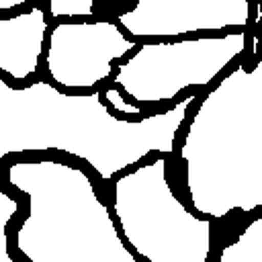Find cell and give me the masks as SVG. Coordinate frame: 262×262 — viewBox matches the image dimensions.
I'll use <instances>...</instances> for the list:
<instances>
[{
    "label": "cell",
    "instance_id": "1",
    "mask_svg": "<svg viewBox=\"0 0 262 262\" xmlns=\"http://www.w3.org/2000/svg\"><path fill=\"white\" fill-rule=\"evenodd\" d=\"M196 98L190 92L164 111L123 119L98 90L68 94L45 80L12 86L0 74V162L14 154L55 149L86 162L108 182L147 156H172Z\"/></svg>",
    "mask_w": 262,
    "mask_h": 262
},
{
    "label": "cell",
    "instance_id": "2",
    "mask_svg": "<svg viewBox=\"0 0 262 262\" xmlns=\"http://www.w3.org/2000/svg\"><path fill=\"white\" fill-rule=\"evenodd\" d=\"M6 182L29 194L16 248L31 262H139L82 168L55 160L10 162Z\"/></svg>",
    "mask_w": 262,
    "mask_h": 262
},
{
    "label": "cell",
    "instance_id": "3",
    "mask_svg": "<svg viewBox=\"0 0 262 262\" xmlns=\"http://www.w3.org/2000/svg\"><path fill=\"white\" fill-rule=\"evenodd\" d=\"M166 164L156 154L115 180V217L127 242L149 262H207L211 219L192 215L174 194Z\"/></svg>",
    "mask_w": 262,
    "mask_h": 262
},
{
    "label": "cell",
    "instance_id": "4",
    "mask_svg": "<svg viewBox=\"0 0 262 262\" xmlns=\"http://www.w3.org/2000/svg\"><path fill=\"white\" fill-rule=\"evenodd\" d=\"M244 29L219 35L174 37L145 41L127 55L115 72V86L141 104L176 102L186 88H203L213 82L246 49Z\"/></svg>",
    "mask_w": 262,
    "mask_h": 262
},
{
    "label": "cell",
    "instance_id": "5",
    "mask_svg": "<svg viewBox=\"0 0 262 262\" xmlns=\"http://www.w3.org/2000/svg\"><path fill=\"white\" fill-rule=\"evenodd\" d=\"M139 45L113 18L55 20L47 33L45 63L55 86L86 90L113 76L115 63Z\"/></svg>",
    "mask_w": 262,
    "mask_h": 262
},
{
    "label": "cell",
    "instance_id": "6",
    "mask_svg": "<svg viewBox=\"0 0 262 262\" xmlns=\"http://www.w3.org/2000/svg\"><path fill=\"white\" fill-rule=\"evenodd\" d=\"M115 20L133 39H174L248 29L252 0H135Z\"/></svg>",
    "mask_w": 262,
    "mask_h": 262
},
{
    "label": "cell",
    "instance_id": "7",
    "mask_svg": "<svg viewBox=\"0 0 262 262\" xmlns=\"http://www.w3.org/2000/svg\"><path fill=\"white\" fill-rule=\"evenodd\" d=\"M53 18L45 4L0 16V74L12 82H25L39 72Z\"/></svg>",
    "mask_w": 262,
    "mask_h": 262
},
{
    "label": "cell",
    "instance_id": "8",
    "mask_svg": "<svg viewBox=\"0 0 262 262\" xmlns=\"http://www.w3.org/2000/svg\"><path fill=\"white\" fill-rule=\"evenodd\" d=\"M217 262H262V215L250 221L233 244L223 248Z\"/></svg>",
    "mask_w": 262,
    "mask_h": 262
},
{
    "label": "cell",
    "instance_id": "9",
    "mask_svg": "<svg viewBox=\"0 0 262 262\" xmlns=\"http://www.w3.org/2000/svg\"><path fill=\"white\" fill-rule=\"evenodd\" d=\"M45 8L53 20L96 16V0H45Z\"/></svg>",
    "mask_w": 262,
    "mask_h": 262
},
{
    "label": "cell",
    "instance_id": "10",
    "mask_svg": "<svg viewBox=\"0 0 262 262\" xmlns=\"http://www.w3.org/2000/svg\"><path fill=\"white\" fill-rule=\"evenodd\" d=\"M0 180H2V170H0ZM18 211H20V201L10 196L8 192H4L2 186H0V262H14L8 254V231H6V227Z\"/></svg>",
    "mask_w": 262,
    "mask_h": 262
},
{
    "label": "cell",
    "instance_id": "11",
    "mask_svg": "<svg viewBox=\"0 0 262 262\" xmlns=\"http://www.w3.org/2000/svg\"><path fill=\"white\" fill-rule=\"evenodd\" d=\"M102 96H104V100L108 102V106L115 108V113H119V115H131V117H143V115H145V111H143L141 106H137V104H133V102H127V100L121 96V90H119L117 86L104 88V90H102Z\"/></svg>",
    "mask_w": 262,
    "mask_h": 262
}]
</instances>
